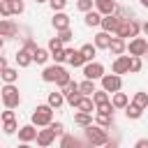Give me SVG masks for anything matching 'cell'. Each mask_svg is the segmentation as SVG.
Returning <instances> with one entry per match:
<instances>
[{"label":"cell","instance_id":"cell-13","mask_svg":"<svg viewBox=\"0 0 148 148\" xmlns=\"http://www.w3.org/2000/svg\"><path fill=\"white\" fill-rule=\"evenodd\" d=\"M120 16L118 14H106L104 18H102V30H106V32H111V35H116V30H118V25H120Z\"/></svg>","mask_w":148,"mask_h":148},{"label":"cell","instance_id":"cell-50","mask_svg":"<svg viewBox=\"0 0 148 148\" xmlns=\"http://www.w3.org/2000/svg\"><path fill=\"white\" fill-rule=\"evenodd\" d=\"M141 7H146V9H148V0H141Z\"/></svg>","mask_w":148,"mask_h":148},{"label":"cell","instance_id":"cell-49","mask_svg":"<svg viewBox=\"0 0 148 148\" xmlns=\"http://www.w3.org/2000/svg\"><path fill=\"white\" fill-rule=\"evenodd\" d=\"M141 32H143V35H148V21H146V23H141Z\"/></svg>","mask_w":148,"mask_h":148},{"label":"cell","instance_id":"cell-10","mask_svg":"<svg viewBox=\"0 0 148 148\" xmlns=\"http://www.w3.org/2000/svg\"><path fill=\"white\" fill-rule=\"evenodd\" d=\"M35 127H37L35 123L18 127V141H21V143H30V141H37V134H39V130H35Z\"/></svg>","mask_w":148,"mask_h":148},{"label":"cell","instance_id":"cell-45","mask_svg":"<svg viewBox=\"0 0 148 148\" xmlns=\"http://www.w3.org/2000/svg\"><path fill=\"white\" fill-rule=\"evenodd\" d=\"M79 141L74 139V136H69V134H65L62 139H60V148H67V146H76Z\"/></svg>","mask_w":148,"mask_h":148},{"label":"cell","instance_id":"cell-32","mask_svg":"<svg viewBox=\"0 0 148 148\" xmlns=\"http://www.w3.org/2000/svg\"><path fill=\"white\" fill-rule=\"evenodd\" d=\"M92 99H95V104H97V106H99V104L111 102V99H109V90H104V88H102V90H95V92H92Z\"/></svg>","mask_w":148,"mask_h":148},{"label":"cell","instance_id":"cell-22","mask_svg":"<svg viewBox=\"0 0 148 148\" xmlns=\"http://www.w3.org/2000/svg\"><path fill=\"white\" fill-rule=\"evenodd\" d=\"M111 39H113V37H111V32L102 30V32H97V35H95V46H97V49H106V51H109Z\"/></svg>","mask_w":148,"mask_h":148},{"label":"cell","instance_id":"cell-1","mask_svg":"<svg viewBox=\"0 0 148 148\" xmlns=\"http://www.w3.org/2000/svg\"><path fill=\"white\" fill-rule=\"evenodd\" d=\"M83 132H86V141L90 143V146H109V134H106V127H102V125H88V127H83Z\"/></svg>","mask_w":148,"mask_h":148},{"label":"cell","instance_id":"cell-7","mask_svg":"<svg viewBox=\"0 0 148 148\" xmlns=\"http://www.w3.org/2000/svg\"><path fill=\"white\" fill-rule=\"evenodd\" d=\"M83 76H86V79H92V81L102 79V76H104V65L97 62V60L86 62V65H83Z\"/></svg>","mask_w":148,"mask_h":148},{"label":"cell","instance_id":"cell-40","mask_svg":"<svg viewBox=\"0 0 148 148\" xmlns=\"http://www.w3.org/2000/svg\"><path fill=\"white\" fill-rule=\"evenodd\" d=\"M69 81H72V76H69V72L65 69V72H62V74L58 76V81H56V86H58V88H65V86H67Z\"/></svg>","mask_w":148,"mask_h":148},{"label":"cell","instance_id":"cell-9","mask_svg":"<svg viewBox=\"0 0 148 148\" xmlns=\"http://www.w3.org/2000/svg\"><path fill=\"white\" fill-rule=\"evenodd\" d=\"M65 72V67L60 65V62H56V65H49V67H44V72H42V81H46V83H56L58 81V76Z\"/></svg>","mask_w":148,"mask_h":148},{"label":"cell","instance_id":"cell-8","mask_svg":"<svg viewBox=\"0 0 148 148\" xmlns=\"http://www.w3.org/2000/svg\"><path fill=\"white\" fill-rule=\"evenodd\" d=\"M127 51H130V56H146L148 53V42L143 39V37H132L130 39V44H127Z\"/></svg>","mask_w":148,"mask_h":148},{"label":"cell","instance_id":"cell-29","mask_svg":"<svg viewBox=\"0 0 148 148\" xmlns=\"http://www.w3.org/2000/svg\"><path fill=\"white\" fill-rule=\"evenodd\" d=\"M81 53H83L86 62H90V60H95V56H97V46H95V44H83V46H81Z\"/></svg>","mask_w":148,"mask_h":148},{"label":"cell","instance_id":"cell-4","mask_svg":"<svg viewBox=\"0 0 148 148\" xmlns=\"http://www.w3.org/2000/svg\"><path fill=\"white\" fill-rule=\"evenodd\" d=\"M0 92H2L0 97H2V104H5V106L16 109V106L21 104V92H18V88H16L14 83H5Z\"/></svg>","mask_w":148,"mask_h":148},{"label":"cell","instance_id":"cell-2","mask_svg":"<svg viewBox=\"0 0 148 148\" xmlns=\"http://www.w3.org/2000/svg\"><path fill=\"white\" fill-rule=\"evenodd\" d=\"M32 123L37 127H49L53 123V106L46 102V104H39L35 111H32Z\"/></svg>","mask_w":148,"mask_h":148},{"label":"cell","instance_id":"cell-42","mask_svg":"<svg viewBox=\"0 0 148 148\" xmlns=\"http://www.w3.org/2000/svg\"><path fill=\"white\" fill-rule=\"evenodd\" d=\"M0 14H2V16H12V14H14L9 0H0Z\"/></svg>","mask_w":148,"mask_h":148},{"label":"cell","instance_id":"cell-24","mask_svg":"<svg viewBox=\"0 0 148 148\" xmlns=\"http://www.w3.org/2000/svg\"><path fill=\"white\" fill-rule=\"evenodd\" d=\"M0 76H2V81L5 83H16L18 81V69H14V67H2V72H0Z\"/></svg>","mask_w":148,"mask_h":148},{"label":"cell","instance_id":"cell-21","mask_svg":"<svg viewBox=\"0 0 148 148\" xmlns=\"http://www.w3.org/2000/svg\"><path fill=\"white\" fill-rule=\"evenodd\" d=\"M67 62H69L72 67H83V65H86V58H83L81 49H79V51H74V49H67Z\"/></svg>","mask_w":148,"mask_h":148},{"label":"cell","instance_id":"cell-11","mask_svg":"<svg viewBox=\"0 0 148 148\" xmlns=\"http://www.w3.org/2000/svg\"><path fill=\"white\" fill-rule=\"evenodd\" d=\"M130 65H132V56H116V60L111 65V72H116V74H130Z\"/></svg>","mask_w":148,"mask_h":148},{"label":"cell","instance_id":"cell-23","mask_svg":"<svg viewBox=\"0 0 148 148\" xmlns=\"http://www.w3.org/2000/svg\"><path fill=\"white\" fill-rule=\"evenodd\" d=\"M74 125H79V127H88V125H92V113H88V111H79V109H76V113H74Z\"/></svg>","mask_w":148,"mask_h":148},{"label":"cell","instance_id":"cell-25","mask_svg":"<svg viewBox=\"0 0 148 148\" xmlns=\"http://www.w3.org/2000/svg\"><path fill=\"white\" fill-rule=\"evenodd\" d=\"M141 113H143V109H141L139 104H134V102H130V104L125 106V116H127L130 120H139Z\"/></svg>","mask_w":148,"mask_h":148},{"label":"cell","instance_id":"cell-17","mask_svg":"<svg viewBox=\"0 0 148 148\" xmlns=\"http://www.w3.org/2000/svg\"><path fill=\"white\" fill-rule=\"evenodd\" d=\"M74 109H79V111H88V113H92V111H97V104H95V99H92V95H81V99H79V104H76Z\"/></svg>","mask_w":148,"mask_h":148},{"label":"cell","instance_id":"cell-19","mask_svg":"<svg viewBox=\"0 0 148 148\" xmlns=\"http://www.w3.org/2000/svg\"><path fill=\"white\" fill-rule=\"evenodd\" d=\"M53 28H56V32L58 30H65V28H69V16L65 14V12H53Z\"/></svg>","mask_w":148,"mask_h":148},{"label":"cell","instance_id":"cell-51","mask_svg":"<svg viewBox=\"0 0 148 148\" xmlns=\"http://www.w3.org/2000/svg\"><path fill=\"white\" fill-rule=\"evenodd\" d=\"M35 2H37V5H42V2H49V0H35Z\"/></svg>","mask_w":148,"mask_h":148},{"label":"cell","instance_id":"cell-34","mask_svg":"<svg viewBox=\"0 0 148 148\" xmlns=\"http://www.w3.org/2000/svg\"><path fill=\"white\" fill-rule=\"evenodd\" d=\"M51 58H53V62H67V49L62 46V49H56V51H51Z\"/></svg>","mask_w":148,"mask_h":148},{"label":"cell","instance_id":"cell-3","mask_svg":"<svg viewBox=\"0 0 148 148\" xmlns=\"http://www.w3.org/2000/svg\"><path fill=\"white\" fill-rule=\"evenodd\" d=\"M141 32V23L136 21V18H123L120 21V25H118V30H116V35L118 37H123V39H132V37H136Z\"/></svg>","mask_w":148,"mask_h":148},{"label":"cell","instance_id":"cell-5","mask_svg":"<svg viewBox=\"0 0 148 148\" xmlns=\"http://www.w3.org/2000/svg\"><path fill=\"white\" fill-rule=\"evenodd\" d=\"M99 81H102V88H104V90H109L111 95H113V92H118V90L123 88V76H120V74H116V72H113V74H104Z\"/></svg>","mask_w":148,"mask_h":148},{"label":"cell","instance_id":"cell-6","mask_svg":"<svg viewBox=\"0 0 148 148\" xmlns=\"http://www.w3.org/2000/svg\"><path fill=\"white\" fill-rule=\"evenodd\" d=\"M60 90L65 92V99H67V104H69V106H76V104H79V99H81V95H83L76 81H69V83H67L65 88H60Z\"/></svg>","mask_w":148,"mask_h":148},{"label":"cell","instance_id":"cell-14","mask_svg":"<svg viewBox=\"0 0 148 148\" xmlns=\"http://www.w3.org/2000/svg\"><path fill=\"white\" fill-rule=\"evenodd\" d=\"M102 18H104V14H102V12H97V9H90V12H86V16H83V23H86L88 28H102Z\"/></svg>","mask_w":148,"mask_h":148},{"label":"cell","instance_id":"cell-28","mask_svg":"<svg viewBox=\"0 0 148 148\" xmlns=\"http://www.w3.org/2000/svg\"><path fill=\"white\" fill-rule=\"evenodd\" d=\"M111 102H113V106H116V109H125V106L130 104V99H127V95H125V92H120V90H118V92H113V97H111Z\"/></svg>","mask_w":148,"mask_h":148},{"label":"cell","instance_id":"cell-33","mask_svg":"<svg viewBox=\"0 0 148 148\" xmlns=\"http://www.w3.org/2000/svg\"><path fill=\"white\" fill-rule=\"evenodd\" d=\"M132 102H134V104H139L141 109H148V92H143V90H139V92H134V97H132Z\"/></svg>","mask_w":148,"mask_h":148},{"label":"cell","instance_id":"cell-26","mask_svg":"<svg viewBox=\"0 0 148 148\" xmlns=\"http://www.w3.org/2000/svg\"><path fill=\"white\" fill-rule=\"evenodd\" d=\"M32 58H35V62H37V65H44V62L51 58V51H49V49H42V46H37V49L32 51Z\"/></svg>","mask_w":148,"mask_h":148},{"label":"cell","instance_id":"cell-38","mask_svg":"<svg viewBox=\"0 0 148 148\" xmlns=\"http://www.w3.org/2000/svg\"><path fill=\"white\" fill-rule=\"evenodd\" d=\"M9 5H12V12L14 14H23L25 12V2L23 0H9Z\"/></svg>","mask_w":148,"mask_h":148},{"label":"cell","instance_id":"cell-35","mask_svg":"<svg viewBox=\"0 0 148 148\" xmlns=\"http://www.w3.org/2000/svg\"><path fill=\"white\" fill-rule=\"evenodd\" d=\"M2 132H5V134H14V132H18L16 118H12V120H2Z\"/></svg>","mask_w":148,"mask_h":148},{"label":"cell","instance_id":"cell-37","mask_svg":"<svg viewBox=\"0 0 148 148\" xmlns=\"http://www.w3.org/2000/svg\"><path fill=\"white\" fill-rule=\"evenodd\" d=\"M76 7L86 14V12H90V9H95V0H76Z\"/></svg>","mask_w":148,"mask_h":148},{"label":"cell","instance_id":"cell-12","mask_svg":"<svg viewBox=\"0 0 148 148\" xmlns=\"http://www.w3.org/2000/svg\"><path fill=\"white\" fill-rule=\"evenodd\" d=\"M14 58H16V65H18V67H30V65L35 62L32 51H30L28 46H21V49L16 51V56H14Z\"/></svg>","mask_w":148,"mask_h":148},{"label":"cell","instance_id":"cell-43","mask_svg":"<svg viewBox=\"0 0 148 148\" xmlns=\"http://www.w3.org/2000/svg\"><path fill=\"white\" fill-rule=\"evenodd\" d=\"M56 35H58V37H60V39H62V42H65V44H67V42H69V39H72V37H74V32H72V30H69V28H65V30H58V32H56Z\"/></svg>","mask_w":148,"mask_h":148},{"label":"cell","instance_id":"cell-47","mask_svg":"<svg viewBox=\"0 0 148 148\" xmlns=\"http://www.w3.org/2000/svg\"><path fill=\"white\" fill-rule=\"evenodd\" d=\"M23 46H28L30 51H35V49H37V44H35V39H30V37L25 39V44H23Z\"/></svg>","mask_w":148,"mask_h":148},{"label":"cell","instance_id":"cell-39","mask_svg":"<svg viewBox=\"0 0 148 148\" xmlns=\"http://www.w3.org/2000/svg\"><path fill=\"white\" fill-rule=\"evenodd\" d=\"M62 46H65V42H62V39L58 37V35L49 39V51H56V49H62Z\"/></svg>","mask_w":148,"mask_h":148},{"label":"cell","instance_id":"cell-48","mask_svg":"<svg viewBox=\"0 0 148 148\" xmlns=\"http://www.w3.org/2000/svg\"><path fill=\"white\" fill-rule=\"evenodd\" d=\"M134 146H136V148H148V139H139Z\"/></svg>","mask_w":148,"mask_h":148},{"label":"cell","instance_id":"cell-18","mask_svg":"<svg viewBox=\"0 0 148 148\" xmlns=\"http://www.w3.org/2000/svg\"><path fill=\"white\" fill-rule=\"evenodd\" d=\"M95 9L106 16V14H116L118 5H116V0H95Z\"/></svg>","mask_w":148,"mask_h":148},{"label":"cell","instance_id":"cell-16","mask_svg":"<svg viewBox=\"0 0 148 148\" xmlns=\"http://www.w3.org/2000/svg\"><path fill=\"white\" fill-rule=\"evenodd\" d=\"M16 32H18V28L14 25V21L5 16V18L0 21V37H14Z\"/></svg>","mask_w":148,"mask_h":148},{"label":"cell","instance_id":"cell-46","mask_svg":"<svg viewBox=\"0 0 148 148\" xmlns=\"http://www.w3.org/2000/svg\"><path fill=\"white\" fill-rule=\"evenodd\" d=\"M49 5H51V9H53V12H62V9H65V5H67V0H49Z\"/></svg>","mask_w":148,"mask_h":148},{"label":"cell","instance_id":"cell-27","mask_svg":"<svg viewBox=\"0 0 148 148\" xmlns=\"http://www.w3.org/2000/svg\"><path fill=\"white\" fill-rule=\"evenodd\" d=\"M65 102H67V99H65V92H62V90H60V92H56V90L49 92V104H51L53 109H60Z\"/></svg>","mask_w":148,"mask_h":148},{"label":"cell","instance_id":"cell-44","mask_svg":"<svg viewBox=\"0 0 148 148\" xmlns=\"http://www.w3.org/2000/svg\"><path fill=\"white\" fill-rule=\"evenodd\" d=\"M49 127H51V130L56 132V136H62V134H65V125H62L60 120H56V123H51Z\"/></svg>","mask_w":148,"mask_h":148},{"label":"cell","instance_id":"cell-36","mask_svg":"<svg viewBox=\"0 0 148 148\" xmlns=\"http://www.w3.org/2000/svg\"><path fill=\"white\" fill-rule=\"evenodd\" d=\"M141 67H143V62H141V56H132V65H130V74H139V72H141Z\"/></svg>","mask_w":148,"mask_h":148},{"label":"cell","instance_id":"cell-20","mask_svg":"<svg viewBox=\"0 0 148 148\" xmlns=\"http://www.w3.org/2000/svg\"><path fill=\"white\" fill-rule=\"evenodd\" d=\"M109 51H111L113 56H123V53L127 51V42H125L123 37L113 35V39H111V46H109Z\"/></svg>","mask_w":148,"mask_h":148},{"label":"cell","instance_id":"cell-41","mask_svg":"<svg viewBox=\"0 0 148 148\" xmlns=\"http://www.w3.org/2000/svg\"><path fill=\"white\" fill-rule=\"evenodd\" d=\"M113 111H116V106H113V102H106V104H99L95 113H113Z\"/></svg>","mask_w":148,"mask_h":148},{"label":"cell","instance_id":"cell-15","mask_svg":"<svg viewBox=\"0 0 148 148\" xmlns=\"http://www.w3.org/2000/svg\"><path fill=\"white\" fill-rule=\"evenodd\" d=\"M53 141H56V132H53L51 127H46V130H39V134H37V146H42V148H49Z\"/></svg>","mask_w":148,"mask_h":148},{"label":"cell","instance_id":"cell-30","mask_svg":"<svg viewBox=\"0 0 148 148\" xmlns=\"http://www.w3.org/2000/svg\"><path fill=\"white\" fill-rule=\"evenodd\" d=\"M95 123L102 127H111L113 125V113H95Z\"/></svg>","mask_w":148,"mask_h":148},{"label":"cell","instance_id":"cell-31","mask_svg":"<svg viewBox=\"0 0 148 148\" xmlns=\"http://www.w3.org/2000/svg\"><path fill=\"white\" fill-rule=\"evenodd\" d=\"M79 88H81V92H83V95H92V92L97 90V88H95V81H92V79H83V81L79 83Z\"/></svg>","mask_w":148,"mask_h":148}]
</instances>
